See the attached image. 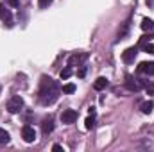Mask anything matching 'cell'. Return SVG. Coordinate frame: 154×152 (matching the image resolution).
I'll list each match as a JSON object with an SVG mask.
<instances>
[{"instance_id":"obj_1","label":"cell","mask_w":154,"mask_h":152,"mask_svg":"<svg viewBox=\"0 0 154 152\" xmlns=\"http://www.w3.org/2000/svg\"><path fill=\"white\" fill-rule=\"evenodd\" d=\"M59 91H61V88H59V84H57L54 79H50V77H47V75L41 77V81H39L38 99H39V102H41L43 106L54 104V102L57 100V97H59Z\"/></svg>"},{"instance_id":"obj_2","label":"cell","mask_w":154,"mask_h":152,"mask_svg":"<svg viewBox=\"0 0 154 152\" xmlns=\"http://www.w3.org/2000/svg\"><path fill=\"white\" fill-rule=\"evenodd\" d=\"M22 108H23V99H22L20 95H13V97L7 100V111H9V113H13V114L20 113Z\"/></svg>"},{"instance_id":"obj_3","label":"cell","mask_w":154,"mask_h":152,"mask_svg":"<svg viewBox=\"0 0 154 152\" xmlns=\"http://www.w3.org/2000/svg\"><path fill=\"white\" fill-rule=\"evenodd\" d=\"M136 54H138V47H129V48H125L122 52V61L127 63V65H131V63H134Z\"/></svg>"},{"instance_id":"obj_4","label":"cell","mask_w":154,"mask_h":152,"mask_svg":"<svg viewBox=\"0 0 154 152\" xmlns=\"http://www.w3.org/2000/svg\"><path fill=\"white\" fill-rule=\"evenodd\" d=\"M22 138L25 143H32L36 140V131L31 127V125H23L22 127Z\"/></svg>"},{"instance_id":"obj_5","label":"cell","mask_w":154,"mask_h":152,"mask_svg":"<svg viewBox=\"0 0 154 152\" xmlns=\"http://www.w3.org/2000/svg\"><path fill=\"white\" fill-rule=\"evenodd\" d=\"M86 59H88V54H86V52H82V54H74V56L68 57V66H81Z\"/></svg>"},{"instance_id":"obj_6","label":"cell","mask_w":154,"mask_h":152,"mask_svg":"<svg viewBox=\"0 0 154 152\" xmlns=\"http://www.w3.org/2000/svg\"><path fill=\"white\" fill-rule=\"evenodd\" d=\"M77 111H74V109H65L63 113H61V122L63 123H74L77 120Z\"/></svg>"},{"instance_id":"obj_7","label":"cell","mask_w":154,"mask_h":152,"mask_svg":"<svg viewBox=\"0 0 154 152\" xmlns=\"http://www.w3.org/2000/svg\"><path fill=\"white\" fill-rule=\"evenodd\" d=\"M138 72L140 74H145V75H154V61H145V63H140L138 66Z\"/></svg>"},{"instance_id":"obj_8","label":"cell","mask_w":154,"mask_h":152,"mask_svg":"<svg viewBox=\"0 0 154 152\" xmlns=\"http://www.w3.org/2000/svg\"><path fill=\"white\" fill-rule=\"evenodd\" d=\"M41 131H43V134H50L54 131V120H52V116H48V118H45L41 122Z\"/></svg>"},{"instance_id":"obj_9","label":"cell","mask_w":154,"mask_h":152,"mask_svg":"<svg viewBox=\"0 0 154 152\" xmlns=\"http://www.w3.org/2000/svg\"><path fill=\"white\" fill-rule=\"evenodd\" d=\"M125 88L129 91H138L140 90V84L136 82V79H133L131 75H125Z\"/></svg>"},{"instance_id":"obj_10","label":"cell","mask_w":154,"mask_h":152,"mask_svg":"<svg viewBox=\"0 0 154 152\" xmlns=\"http://www.w3.org/2000/svg\"><path fill=\"white\" fill-rule=\"evenodd\" d=\"M11 18H13L11 11H9L4 4H0V20H4V22H11Z\"/></svg>"},{"instance_id":"obj_11","label":"cell","mask_w":154,"mask_h":152,"mask_svg":"<svg viewBox=\"0 0 154 152\" xmlns=\"http://www.w3.org/2000/svg\"><path fill=\"white\" fill-rule=\"evenodd\" d=\"M106 86H108V79H106V77H99V79L93 82V88H95L97 91H102Z\"/></svg>"},{"instance_id":"obj_12","label":"cell","mask_w":154,"mask_h":152,"mask_svg":"<svg viewBox=\"0 0 154 152\" xmlns=\"http://www.w3.org/2000/svg\"><path fill=\"white\" fill-rule=\"evenodd\" d=\"M140 109H142V113L143 114H151L154 109V104L151 100H147V102H142V106H140Z\"/></svg>"},{"instance_id":"obj_13","label":"cell","mask_w":154,"mask_h":152,"mask_svg":"<svg viewBox=\"0 0 154 152\" xmlns=\"http://www.w3.org/2000/svg\"><path fill=\"white\" fill-rule=\"evenodd\" d=\"M142 29H143V31H154V20L143 18V20H142Z\"/></svg>"},{"instance_id":"obj_14","label":"cell","mask_w":154,"mask_h":152,"mask_svg":"<svg viewBox=\"0 0 154 152\" xmlns=\"http://www.w3.org/2000/svg\"><path fill=\"white\" fill-rule=\"evenodd\" d=\"M9 140H11V138H9V132H7L5 129L0 127V147H2V145H7Z\"/></svg>"},{"instance_id":"obj_15","label":"cell","mask_w":154,"mask_h":152,"mask_svg":"<svg viewBox=\"0 0 154 152\" xmlns=\"http://www.w3.org/2000/svg\"><path fill=\"white\" fill-rule=\"evenodd\" d=\"M84 127H86L88 131L95 127V116H93V114H90V116H88V118L84 120Z\"/></svg>"},{"instance_id":"obj_16","label":"cell","mask_w":154,"mask_h":152,"mask_svg":"<svg viewBox=\"0 0 154 152\" xmlns=\"http://www.w3.org/2000/svg\"><path fill=\"white\" fill-rule=\"evenodd\" d=\"M59 77H61L63 81H66L68 77H72V66H66V68H63V70H61V74H59Z\"/></svg>"},{"instance_id":"obj_17","label":"cell","mask_w":154,"mask_h":152,"mask_svg":"<svg viewBox=\"0 0 154 152\" xmlns=\"http://www.w3.org/2000/svg\"><path fill=\"white\" fill-rule=\"evenodd\" d=\"M61 90H63V93H68V95H70V93H74V91H75V84H72V82L63 84V88H61Z\"/></svg>"},{"instance_id":"obj_18","label":"cell","mask_w":154,"mask_h":152,"mask_svg":"<svg viewBox=\"0 0 154 152\" xmlns=\"http://www.w3.org/2000/svg\"><path fill=\"white\" fill-rule=\"evenodd\" d=\"M143 50H145L147 54H154V43H145V45H143Z\"/></svg>"},{"instance_id":"obj_19","label":"cell","mask_w":154,"mask_h":152,"mask_svg":"<svg viewBox=\"0 0 154 152\" xmlns=\"http://www.w3.org/2000/svg\"><path fill=\"white\" fill-rule=\"evenodd\" d=\"M52 2H54V0H38V5L41 7V9H45V7H48Z\"/></svg>"},{"instance_id":"obj_20","label":"cell","mask_w":154,"mask_h":152,"mask_svg":"<svg viewBox=\"0 0 154 152\" xmlns=\"http://www.w3.org/2000/svg\"><path fill=\"white\" fill-rule=\"evenodd\" d=\"M84 75H86V66H81V68H79V72H77V77H81V79H82Z\"/></svg>"},{"instance_id":"obj_21","label":"cell","mask_w":154,"mask_h":152,"mask_svg":"<svg viewBox=\"0 0 154 152\" xmlns=\"http://www.w3.org/2000/svg\"><path fill=\"white\" fill-rule=\"evenodd\" d=\"M7 4H9L11 7H18V5H20V0H7Z\"/></svg>"},{"instance_id":"obj_22","label":"cell","mask_w":154,"mask_h":152,"mask_svg":"<svg viewBox=\"0 0 154 152\" xmlns=\"http://www.w3.org/2000/svg\"><path fill=\"white\" fill-rule=\"evenodd\" d=\"M145 90H147V93H149V95H154V84H147V86H145Z\"/></svg>"},{"instance_id":"obj_23","label":"cell","mask_w":154,"mask_h":152,"mask_svg":"<svg viewBox=\"0 0 154 152\" xmlns=\"http://www.w3.org/2000/svg\"><path fill=\"white\" fill-rule=\"evenodd\" d=\"M52 150H56V152H61V150H65V149H63L61 145H57V143H56V145H52Z\"/></svg>"}]
</instances>
